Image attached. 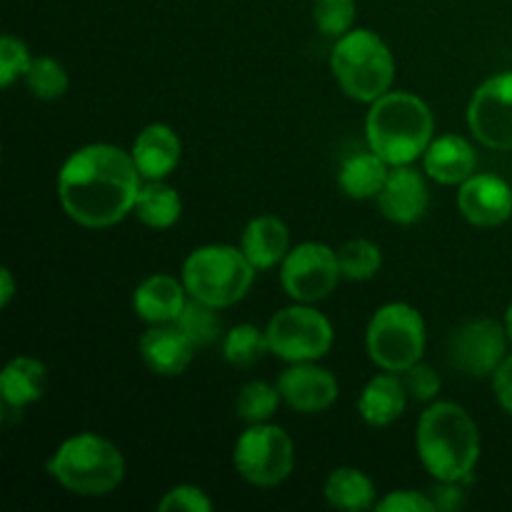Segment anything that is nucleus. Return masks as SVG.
I'll return each instance as SVG.
<instances>
[{
  "instance_id": "1a4fd4ad",
  "label": "nucleus",
  "mask_w": 512,
  "mask_h": 512,
  "mask_svg": "<svg viewBox=\"0 0 512 512\" xmlns=\"http://www.w3.org/2000/svg\"><path fill=\"white\" fill-rule=\"evenodd\" d=\"M265 333L270 353L288 363H313L333 348V325L308 303L290 305L275 313Z\"/></svg>"
},
{
  "instance_id": "412c9836",
  "label": "nucleus",
  "mask_w": 512,
  "mask_h": 512,
  "mask_svg": "<svg viewBox=\"0 0 512 512\" xmlns=\"http://www.w3.org/2000/svg\"><path fill=\"white\" fill-rule=\"evenodd\" d=\"M408 398L410 395L405 390L403 378H395L385 370V375H375L365 385L358 400V413L370 428H388L405 413Z\"/></svg>"
},
{
  "instance_id": "c85d7f7f",
  "label": "nucleus",
  "mask_w": 512,
  "mask_h": 512,
  "mask_svg": "<svg viewBox=\"0 0 512 512\" xmlns=\"http://www.w3.org/2000/svg\"><path fill=\"white\" fill-rule=\"evenodd\" d=\"M280 390L278 385H268V383H260V380H253V383L243 385L238 393V418L245 420V423L255 425V423H265L275 415L280 405Z\"/></svg>"
},
{
  "instance_id": "a878e982",
  "label": "nucleus",
  "mask_w": 512,
  "mask_h": 512,
  "mask_svg": "<svg viewBox=\"0 0 512 512\" xmlns=\"http://www.w3.org/2000/svg\"><path fill=\"white\" fill-rule=\"evenodd\" d=\"M265 353H270L268 333L250 323L235 325L223 338V358L235 368H253Z\"/></svg>"
},
{
  "instance_id": "9b49d317",
  "label": "nucleus",
  "mask_w": 512,
  "mask_h": 512,
  "mask_svg": "<svg viewBox=\"0 0 512 512\" xmlns=\"http://www.w3.org/2000/svg\"><path fill=\"white\" fill-rule=\"evenodd\" d=\"M508 328L493 318L468 320L448 340V363L470 378H488L508 355Z\"/></svg>"
},
{
  "instance_id": "f257e3e1",
  "label": "nucleus",
  "mask_w": 512,
  "mask_h": 512,
  "mask_svg": "<svg viewBox=\"0 0 512 512\" xmlns=\"http://www.w3.org/2000/svg\"><path fill=\"white\" fill-rule=\"evenodd\" d=\"M140 170L133 155L110 143L75 150L58 175L65 213L85 228H110L135 210Z\"/></svg>"
},
{
  "instance_id": "4be33fe9",
  "label": "nucleus",
  "mask_w": 512,
  "mask_h": 512,
  "mask_svg": "<svg viewBox=\"0 0 512 512\" xmlns=\"http://www.w3.org/2000/svg\"><path fill=\"white\" fill-rule=\"evenodd\" d=\"M48 385V370L40 360L20 355L13 358L3 368L0 375V400H3V410H23L25 405L38 403Z\"/></svg>"
},
{
  "instance_id": "e433bc0d",
  "label": "nucleus",
  "mask_w": 512,
  "mask_h": 512,
  "mask_svg": "<svg viewBox=\"0 0 512 512\" xmlns=\"http://www.w3.org/2000/svg\"><path fill=\"white\" fill-rule=\"evenodd\" d=\"M433 500L438 505V510H455L463 505V490L458 488V483H443V480H438V485L433 488Z\"/></svg>"
},
{
  "instance_id": "423d86ee",
  "label": "nucleus",
  "mask_w": 512,
  "mask_h": 512,
  "mask_svg": "<svg viewBox=\"0 0 512 512\" xmlns=\"http://www.w3.org/2000/svg\"><path fill=\"white\" fill-rule=\"evenodd\" d=\"M255 278V268L245 253L233 245H203L193 250L183 265V283L190 298L213 308H230L245 298Z\"/></svg>"
},
{
  "instance_id": "b1692460",
  "label": "nucleus",
  "mask_w": 512,
  "mask_h": 512,
  "mask_svg": "<svg viewBox=\"0 0 512 512\" xmlns=\"http://www.w3.org/2000/svg\"><path fill=\"white\" fill-rule=\"evenodd\" d=\"M133 213L148 228L165 230L178 223L183 203H180V195L175 193L173 185H168L165 180H148L145 185H140Z\"/></svg>"
},
{
  "instance_id": "f704fd0d",
  "label": "nucleus",
  "mask_w": 512,
  "mask_h": 512,
  "mask_svg": "<svg viewBox=\"0 0 512 512\" xmlns=\"http://www.w3.org/2000/svg\"><path fill=\"white\" fill-rule=\"evenodd\" d=\"M380 512H435L438 505H435L433 498L418 493V490H395V493H388L378 503Z\"/></svg>"
},
{
  "instance_id": "6e6552de",
  "label": "nucleus",
  "mask_w": 512,
  "mask_h": 512,
  "mask_svg": "<svg viewBox=\"0 0 512 512\" xmlns=\"http://www.w3.org/2000/svg\"><path fill=\"white\" fill-rule=\"evenodd\" d=\"M233 463L240 478L258 488H275L293 473V440L278 425L255 423L238 438Z\"/></svg>"
},
{
  "instance_id": "7c9ffc66",
  "label": "nucleus",
  "mask_w": 512,
  "mask_h": 512,
  "mask_svg": "<svg viewBox=\"0 0 512 512\" xmlns=\"http://www.w3.org/2000/svg\"><path fill=\"white\" fill-rule=\"evenodd\" d=\"M355 0H315L313 18L315 25L328 38H340L350 33L355 23Z\"/></svg>"
},
{
  "instance_id": "473e14b6",
  "label": "nucleus",
  "mask_w": 512,
  "mask_h": 512,
  "mask_svg": "<svg viewBox=\"0 0 512 512\" xmlns=\"http://www.w3.org/2000/svg\"><path fill=\"white\" fill-rule=\"evenodd\" d=\"M403 375V383H405V390H408V395L413 400H420V403H428V400H433L435 395L440 393V388H443V380H440V375L435 373L433 365L423 363V360H418L415 365H410Z\"/></svg>"
},
{
  "instance_id": "c756f323",
  "label": "nucleus",
  "mask_w": 512,
  "mask_h": 512,
  "mask_svg": "<svg viewBox=\"0 0 512 512\" xmlns=\"http://www.w3.org/2000/svg\"><path fill=\"white\" fill-rule=\"evenodd\" d=\"M25 83H28L30 93L40 100H58L68 93V73L58 60L48 58V55L33 58L28 73H25Z\"/></svg>"
},
{
  "instance_id": "39448f33",
  "label": "nucleus",
  "mask_w": 512,
  "mask_h": 512,
  "mask_svg": "<svg viewBox=\"0 0 512 512\" xmlns=\"http://www.w3.org/2000/svg\"><path fill=\"white\" fill-rule=\"evenodd\" d=\"M330 68L340 88L360 103H375L390 93L395 58L388 43L368 28H353L333 45Z\"/></svg>"
},
{
  "instance_id": "f3484780",
  "label": "nucleus",
  "mask_w": 512,
  "mask_h": 512,
  "mask_svg": "<svg viewBox=\"0 0 512 512\" xmlns=\"http://www.w3.org/2000/svg\"><path fill=\"white\" fill-rule=\"evenodd\" d=\"M180 153H183V145H180L178 133L165 123H153L140 130L130 150L145 180L168 178L178 168Z\"/></svg>"
},
{
  "instance_id": "f8f14e48",
  "label": "nucleus",
  "mask_w": 512,
  "mask_h": 512,
  "mask_svg": "<svg viewBox=\"0 0 512 512\" xmlns=\"http://www.w3.org/2000/svg\"><path fill=\"white\" fill-rule=\"evenodd\" d=\"M475 138L493 150H512V73L485 80L468 105Z\"/></svg>"
},
{
  "instance_id": "aec40b11",
  "label": "nucleus",
  "mask_w": 512,
  "mask_h": 512,
  "mask_svg": "<svg viewBox=\"0 0 512 512\" xmlns=\"http://www.w3.org/2000/svg\"><path fill=\"white\" fill-rule=\"evenodd\" d=\"M240 250L255 270H268L283 263L285 255L290 253L288 225L278 215H258L245 225Z\"/></svg>"
},
{
  "instance_id": "4c0bfd02",
  "label": "nucleus",
  "mask_w": 512,
  "mask_h": 512,
  "mask_svg": "<svg viewBox=\"0 0 512 512\" xmlns=\"http://www.w3.org/2000/svg\"><path fill=\"white\" fill-rule=\"evenodd\" d=\"M0 283H3V288H0V305H3V308H8L10 300H13V295H15L13 273H10L8 268L0 270Z\"/></svg>"
},
{
  "instance_id": "a211bd4d",
  "label": "nucleus",
  "mask_w": 512,
  "mask_h": 512,
  "mask_svg": "<svg viewBox=\"0 0 512 512\" xmlns=\"http://www.w3.org/2000/svg\"><path fill=\"white\" fill-rule=\"evenodd\" d=\"M188 290L185 283L175 280L173 275H150L148 280L135 288L133 293V310L140 320L150 325L160 323H175V318L180 315V310L188 303Z\"/></svg>"
},
{
  "instance_id": "bb28decb",
  "label": "nucleus",
  "mask_w": 512,
  "mask_h": 512,
  "mask_svg": "<svg viewBox=\"0 0 512 512\" xmlns=\"http://www.w3.org/2000/svg\"><path fill=\"white\" fill-rule=\"evenodd\" d=\"M218 310L213 305L203 303L198 298H190L180 315L175 318V325L193 340L195 348H208L220 338V318Z\"/></svg>"
},
{
  "instance_id": "20e7f679",
  "label": "nucleus",
  "mask_w": 512,
  "mask_h": 512,
  "mask_svg": "<svg viewBox=\"0 0 512 512\" xmlns=\"http://www.w3.org/2000/svg\"><path fill=\"white\" fill-rule=\"evenodd\" d=\"M48 473L68 493L103 498L123 483L125 458L110 440L80 433L55 450L48 460Z\"/></svg>"
},
{
  "instance_id": "2f4dec72",
  "label": "nucleus",
  "mask_w": 512,
  "mask_h": 512,
  "mask_svg": "<svg viewBox=\"0 0 512 512\" xmlns=\"http://www.w3.org/2000/svg\"><path fill=\"white\" fill-rule=\"evenodd\" d=\"M33 55L28 53V45L15 35H3L0 40V85L10 88L18 78H25Z\"/></svg>"
},
{
  "instance_id": "0eeeda50",
  "label": "nucleus",
  "mask_w": 512,
  "mask_h": 512,
  "mask_svg": "<svg viewBox=\"0 0 512 512\" xmlns=\"http://www.w3.org/2000/svg\"><path fill=\"white\" fill-rule=\"evenodd\" d=\"M425 338V320L413 305L388 303L370 318L365 343L370 360L380 370L405 373L423 358Z\"/></svg>"
},
{
  "instance_id": "ddd939ff",
  "label": "nucleus",
  "mask_w": 512,
  "mask_h": 512,
  "mask_svg": "<svg viewBox=\"0 0 512 512\" xmlns=\"http://www.w3.org/2000/svg\"><path fill=\"white\" fill-rule=\"evenodd\" d=\"M458 208L468 223L478 228H498L512 215V190L498 175H473L460 185Z\"/></svg>"
},
{
  "instance_id": "2eb2a0df",
  "label": "nucleus",
  "mask_w": 512,
  "mask_h": 512,
  "mask_svg": "<svg viewBox=\"0 0 512 512\" xmlns=\"http://www.w3.org/2000/svg\"><path fill=\"white\" fill-rule=\"evenodd\" d=\"M428 185L410 165H393L383 190L378 193V208L390 223L413 225L428 213Z\"/></svg>"
},
{
  "instance_id": "6ab92c4d",
  "label": "nucleus",
  "mask_w": 512,
  "mask_h": 512,
  "mask_svg": "<svg viewBox=\"0 0 512 512\" xmlns=\"http://www.w3.org/2000/svg\"><path fill=\"white\" fill-rule=\"evenodd\" d=\"M478 155L475 148L460 135H443L433 140L423 155L425 173L443 185H463L475 175Z\"/></svg>"
},
{
  "instance_id": "dca6fc26",
  "label": "nucleus",
  "mask_w": 512,
  "mask_h": 512,
  "mask_svg": "<svg viewBox=\"0 0 512 512\" xmlns=\"http://www.w3.org/2000/svg\"><path fill=\"white\" fill-rule=\"evenodd\" d=\"M193 353V340L175 323L153 325L140 338V358L155 375H163V378H175V375L185 373Z\"/></svg>"
},
{
  "instance_id": "c9c22d12",
  "label": "nucleus",
  "mask_w": 512,
  "mask_h": 512,
  "mask_svg": "<svg viewBox=\"0 0 512 512\" xmlns=\"http://www.w3.org/2000/svg\"><path fill=\"white\" fill-rule=\"evenodd\" d=\"M493 390L498 398L500 408L512 415V355L500 363V368L493 373Z\"/></svg>"
},
{
  "instance_id": "4468645a",
  "label": "nucleus",
  "mask_w": 512,
  "mask_h": 512,
  "mask_svg": "<svg viewBox=\"0 0 512 512\" xmlns=\"http://www.w3.org/2000/svg\"><path fill=\"white\" fill-rule=\"evenodd\" d=\"M280 398L298 413H323L338 398V380L313 363H293L278 380Z\"/></svg>"
},
{
  "instance_id": "5701e85b",
  "label": "nucleus",
  "mask_w": 512,
  "mask_h": 512,
  "mask_svg": "<svg viewBox=\"0 0 512 512\" xmlns=\"http://www.w3.org/2000/svg\"><path fill=\"white\" fill-rule=\"evenodd\" d=\"M390 170L388 163L380 158L373 150H358V153L348 155L340 163L338 170V185L348 198L353 200H368L378 198L383 190L385 180H388Z\"/></svg>"
},
{
  "instance_id": "f03ea898",
  "label": "nucleus",
  "mask_w": 512,
  "mask_h": 512,
  "mask_svg": "<svg viewBox=\"0 0 512 512\" xmlns=\"http://www.w3.org/2000/svg\"><path fill=\"white\" fill-rule=\"evenodd\" d=\"M415 445L425 470L443 483L468 480L480 458L478 425L455 403H433L420 415Z\"/></svg>"
},
{
  "instance_id": "7ed1b4c3",
  "label": "nucleus",
  "mask_w": 512,
  "mask_h": 512,
  "mask_svg": "<svg viewBox=\"0 0 512 512\" xmlns=\"http://www.w3.org/2000/svg\"><path fill=\"white\" fill-rule=\"evenodd\" d=\"M433 113L413 93H385L370 105L365 120L368 148L388 165H410L433 143Z\"/></svg>"
},
{
  "instance_id": "58836bf2",
  "label": "nucleus",
  "mask_w": 512,
  "mask_h": 512,
  "mask_svg": "<svg viewBox=\"0 0 512 512\" xmlns=\"http://www.w3.org/2000/svg\"><path fill=\"white\" fill-rule=\"evenodd\" d=\"M505 328H508V335H510V340H512V303H510L508 313H505Z\"/></svg>"
},
{
  "instance_id": "72a5a7b5",
  "label": "nucleus",
  "mask_w": 512,
  "mask_h": 512,
  "mask_svg": "<svg viewBox=\"0 0 512 512\" xmlns=\"http://www.w3.org/2000/svg\"><path fill=\"white\" fill-rule=\"evenodd\" d=\"M158 510L163 512H210L213 510V500L205 495V490L195 488V485H175L168 493L163 495V500L158 503Z\"/></svg>"
},
{
  "instance_id": "9d476101",
  "label": "nucleus",
  "mask_w": 512,
  "mask_h": 512,
  "mask_svg": "<svg viewBox=\"0 0 512 512\" xmlns=\"http://www.w3.org/2000/svg\"><path fill=\"white\" fill-rule=\"evenodd\" d=\"M340 275L338 250L325 243H303L283 260L280 280L295 303H318L335 290Z\"/></svg>"
},
{
  "instance_id": "cd10ccee",
  "label": "nucleus",
  "mask_w": 512,
  "mask_h": 512,
  "mask_svg": "<svg viewBox=\"0 0 512 512\" xmlns=\"http://www.w3.org/2000/svg\"><path fill=\"white\" fill-rule=\"evenodd\" d=\"M340 275L348 280H370L383 265V255L373 240L353 238L338 250Z\"/></svg>"
},
{
  "instance_id": "393cba45",
  "label": "nucleus",
  "mask_w": 512,
  "mask_h": 512,
  "mask_svg": "<svg viewBox=\"0 0 512 512\" xmlns=\"http://www.w3.org/2000/svg\"><path fill=\"white\" fill-rule=\"evenodd\" d=\"M325 500L335 510H368L375 505V485L363 470L338 468L325 480Z\"/></svg>"
}]
</instances>
